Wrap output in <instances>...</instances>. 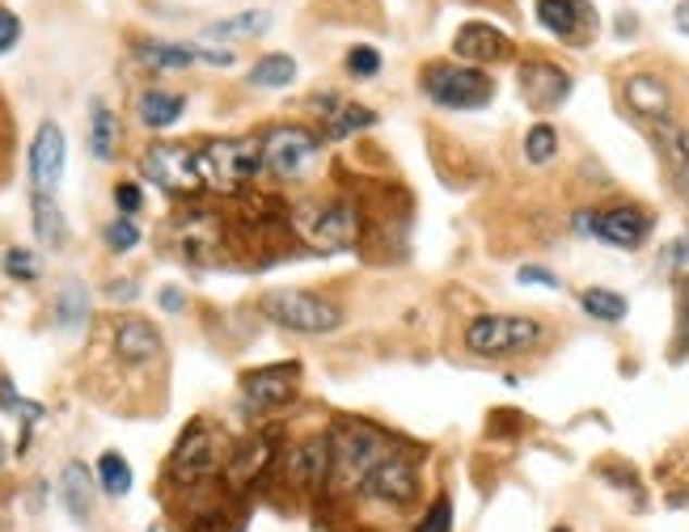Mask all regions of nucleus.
Instances as JSON below:
<instances>
[{"label":"nucleus","instance_id":"f257e3e1","mask_svg":"<svg viewBox=\"0 0 689 532\" xmlns=\"http://www.w3.org/2000/svg\"><path fill=\"white\" fill-rule=\"evenodd\" d=\"M199 156V178L208 190H221V194H233L241 190L250 178H259L267 165H263V144L259 140H208L195 149Z\"/></svg>","mask_w":689,"mask_h":532},{"label":"nucleus","instance_id":"f03ea898","mask_svg":"<svg viewBox=\"0 0 689 532\" xmlns=\"http://www.w3.org/2000/svg\"><path fill=\"white\" fill-rule=\"evenodd\" d=\"M419 85L444 111H483L496 98V80L474 64H427L419 73Z\"/></svg>","mask_w":689,"mask_h":532},{"label":"nucleus","instance_id":"7ed1b4c3","mask_svg":"<svg viewBox=\"0 0 689 532\" xmlns=\"http://www.w3.org/2000/svg\"><path fill=\"white\" fill-rule=\"evenodd\" d=\"M330 453H335V482L347 491H364L373 465L385 453H393V444L385 440L381 431L360 427V422H339L330 431Z\"/></svg>","mask_w":689,"mask_h":532},{"label":"nucleus","instance_id":"20e7f679","mask_svg":"<svg viewBox=\"0 0 689 532\" xmlns=\"http://www.w3.org/2000/svg\"><path fill=\"white\" fill-rule=\"evenodd\" d=\"M292 232L317 254H339L355 245L360 220H355L351 203H301L292 212Z\"/></svg>","mask_w":689,"mask_h":532},{"label":"nucleus","instance_id":"39448f33","mask_svg":"<svg viewBox=\"0 0 689 532\" xmlns=\"http://www.w3.org/2000/svg\"><path fill=\"white\" fill-rule=\"evenodd\" d=\"M263 317L292 334H330L343 326V308L317 292H271L263 296Z\"/></svg>","mask_w":689,"mask_h":532},{"label":"nucleus","instance_id":"423d86ee","mask_svg":"<svg viewBox=\"0 0 689 532\" xmlns=\"http://www.w3.org/2000/svg\"><path fill=\"white\" fill-rule=\"evenodd\" d=\"M541 321L516 317V313H483L465 326V346L474 355H516L541 342Z\"/></svg>","mask_w":689,"mask_h":532},{"label":"nucleus","instance_id":"0eeeda50","mask_svg":"<svg viewBox=\"0 0 689 532\" xmlns=\"http://www.w3.org/2000/svg\"><path fill=\"white\" fill-rule=\"evenodd\" d=\"M259 144H263V165L275 178H305L317 165L322 136H313L309 127H297V123H275L263 131Z\"/></svg>","mask_w":689,"mask_h":532},{"label":"nucleus","instance_id":"6e6552de","mask_svg":"<svg viewBox=\"0 0 689 532\" xmlns=\"http://www.w3.org/2000/svg\"><path fill=\"white\" fill-rule=\"evenodd\" d=\"M140 174L165 194H195L203 190L199 178V156L191 144H178V140H156L140 156Z\"/></svg>","mask_w":689,"mask_h":532},{"label":"nucleus","instance_id":"1a4fd4ad","mask_svg":"<svg viewBox=\"0 0 689 532\" xmlns=\"http://www.w3.org/2000/svg\"><path fill=\"white\" fill-rule=\"evenodd\" d=\"M579 232H592L601 237L605 245H617V250H639L651 237V212L635 207V203H617V207H605V212H579L575 216Z\"/></svg>","mask_w":689,"mask_h":532},{"label":"nucleus","instance_id":"9d476101","mask_svg":"<svg viewBox=\"0 0 689 532\" xmlns=\"http://www.w3.org/2000/svg\"><path fill=\"white\" fill-rule=\"evenodd\" d=\"M297 389H301V364L297 359L292 364H267V368H254V372L241 377V397L259 415L288 406L297 397Z\"/></svg>","mask_w":689,"mask_h":532},{"label":"nucleus","instance_id":"9b49d317","mask_svg":"<svg viewBox=\"0 0 689 532\" xmlns=\"http://www.w3.org/2000/svg\"><path fill=\"white\" fill-rule=\"evenodd\" d=\"M216 465H221V460H216V440H212L208 422L195 418L191 427L183 431L174 456H170V478L183 482V486H191V482H203L208 473H216Z\"/></svg>","mask_w":689,"mask_h":532},{"label":"nucleus","instance_id":"f8f14e48","mask_svg":"<svg viewBox=\"0 0 689 532\" xmlns=\"http://www.w3.org/2000/svg\"><path fill=\"white\" fill-rule=\"evenodd\" d=\"M453 55L474 64V68H487V64H503L516 55V42L503 35L491 22H461L458 35H453Z\"/></svg>","mask_w":689,"mask_h":532},{"label":"nucleus","instance_id":"ddd939ff","mask_svg":"<svg viewBox=\"0 0 689 532\" xmlns=\"http://www.w3.org/2000/svg\"><path fill=\"white\" fill-rule=\"evenodd\" d=\"M537 22L563 42H588L597 35V9L588 0H537Z\"/></svg>","mask_w":689,"mask_h":532},{"label":"nucleus","instance_id":"4468645a","mask_svg":"<svg viewBox=\"0 0 689 532\" xmlns=\"http://www.w3.org/2000/svg\"><path fill=\"white\" fill-rule=\"evenodd\" d=\"M335 478V453H330V435H309L288 456V482L301 491H322Z\"/></svg>","mask_w":689,"mask_h":532},{"label":"nucleus","instance_id":"2eb2a0df","mask_svg":"<svg viewBox=\"0 0 689 532\" xmlns=\"http://www.w3.org/2000/svg\"><path fill=\"white\" fill-rule=\"evenodd\" d=\"M521 93H525V102L537 106V111H554V106H563L567 93H572V73H563V68L550 64V60H525V64H521Z\"/></svg>","mask_w":689,"mask_h":532},{"label":"nucleus","instance_id":"dca6fc26","mask_svg":"<svg viewBox=\"0 0 689 532\" xmlns=\"http://www.w3.org/2000/svg\"><path fill=\"white\" fill-rule=\"evenodd\" d=\"M364 494H373L381 503H411L419 494V473H415V465L402 453H385L373 465V473L364 482Z\"/></svg>","mask_w":689,"mask_h":532},{"label":"nucleus","instance_id":"f3484780","mask_svg":"<svg viewBox=\"0 0 689 532\" xmlns=\"http://www.w3.org/2000/svg\"><path fill=\"white\" fill-rule=\"evenodd\" d=\"M64 156H68L64 131L55 123H42L35 144H30V182H35V190L55 194L60 178H64Z\"/></svg>","mask_w":689,"mask_h":532},{"label":"nucleus","instance_id":"a211bd4d","mask_svg":"<svg viewBox=\"0 0 689 532\" xmlns=\"http://www.w3.org/2000/svg\"><path fill=\"white\" fill-rule=\"evenodd\" d=\"M622 98H626V106L639 114V118H651V123H664V118L673 114V89H668L664 76H655V73L626 76Z\"/></svg>","mask_w":689,"mask_h":532},{"label":"nucleus","instance_id":"6ab92c4d","mask_svg":"<svg viewBox=\"0 0 689 532\" xmlns=\"http://www.w3.org/2000/svg\"><path fill=\"white\" fill-rule=\"evenodd\" d=\"M651 136H655V149H660V156H664L668 182H673L677 194L689 203V127L673 123V118H664V123H655V127H651Z\"/></svg>","mask_w":689,"mask_h":532},{"label":"nucleus","instance_id":"aec40b11","mask_svg":"<svg viewBox=\"0 0 689 532\" xmlns=\"http://www.w3.org/2000/svg\"><path fill=\"white\" fill-rule=\"evenodd\" d=\"M174 237H178V250H183V254L199 266L212 263V258H216V250H221V241H225L221 220H216V216H208V212H191L187 220H178V225H174Z\"/></svg>","mask_w":689,"mask_h":532},{"label":"nucleus","instance_id":"412c9836","mask_svg":"<svg viewBox=\"0 0 689 532\" xmlns=\"http://www.w3.org/2000/svg\"><path fill=\"white\" fill-rule=\"evenodd\" d=\"M115 355L123 364H131V368H145V364L161 359V334H156V326L140 321V317L115 321Z\"/></svg>","mask_w":689,"mask_h":532},{"label":"nucleus","instance_id":"4be33fe9","mask_svg":"<svg viewBox=\"0 0 689 532\" xmlns=\"http://www.w3.org/2000/svg\"><path fill=\"white\" fill-rule=\"evenodd\" d=\"M271 456H275L271 435H246V440L233 448L229 460H225V478H229L233 486H250L271 465Z\"/></svg>","mask_w":689,"mask_h":532},{"label":"nucleus","instance_id":"5701e85b","mask_svg":"<svg viewBox=\"0 0 689 532\" xmlns=\"http://www.w3.org/2000/svg\"><path fill=\"white\" fill-rule=\"evenodd\" d=\"M313 106H317V111H326V140H347V136H355V131H364V127H373V123H377V114L368 111V106H360V102H343V98H335V93L317 98Z\"/></svg>","mask_w":689,"mask_h":532},{"label":"nucleus","instance_id":"b1692460","mask_svg":"<svg viewBox=\"0 0 689 532\" xmlns=\"http://www.w3.org/2000/svg\"><path fill=\"white\" fill-rule=\"evenodd\" d=\"M187 111V98L183 93H174V89H145L140 98H136V114H140V123L145 127H153V131H165V127H174L178 118Z\"/></svg>","mask_w":689,"mask_h":532},{"label":"nucleus","instance_id":"393cba45","mask_svg":"<svg viewBox=\"0 0 689 532\" xmlns=\"http://www.w3.org/2000/svg\"><path fill=\"white\" fill-rule=\"evenodd\" d=\"M30 216H35V232H39L42 245H64L68 241V225H64V212H60V203H55V194H47V190H35L30 194Z\"/></svg>","mask_w":689,"mask_h":532},{"label":"nucleus","instance_id":"a878e982","mask_svg":"<svg viewBox=\"0 0 689 532\" xmlns=\"http://www.w3.org/2000/svg\"><path fill=\"white\" fill-rule=\"evenodd\" d=\"M136 55H140L149 68H191L195 60H199L195 42H161V38L136 42Z\"/></svg>","mask_w":689,"mask_h":532},{"label":"nucleus","instance_id":"bb28decb","mask_svg":"<svg viewBox=\"0 0 689 532\" xmlns=\"http://www.w3.org/2000/svg\"><path fill=\"white\" fill-rule=\"evenodd\" d=\"M60 494H64V507H68V516L85 524L89 520V507H93V482H89V469L85 465H68L64 469V478H60Z\"/></svg>","mask_w":689,"mask_h":532},{"label":"nucleus","instance_id":"cd10ccee","mask_svg":"<svg viewBox=\"0 0 689 532\" xmlns=\"http://www.w3.org/2000/svg\"><path fill=\"white\" fill-rule=\"evenodd\" d=\"M118 149V118L107 102H93L89 106V152L98 161H115Z\"/></svg>","mask_w":689,"mask_h":532},{"label":"nucleus","instance_id":"c85d7f7f","mask_svg":"<svg viewBox=\"0 0 689 532\" xmlns=\"http://www.w3.org/2000/svg\"><path fill=\"white\" fill-rule=\"evenodd\" d=\"M85 317H89V292H85V283L68 279L60 288V296H55V326L60 330H80Z\"/></svg>","mask_w":689,"mask_h":532},{"label":"nucleus","instance_id":"c756f323","mask_svg":"<svg viewBox=\"0 0 689 532\" xmlns=\"http://www.w3.org/2000/svg\"><path fill=\"white\" fill-rule=\"evenodd\" d=\"M271 26V13L267 9H246V13H233L225 22L208 26L203 38H259Z\"/></svg>","mask_w":689,"mask_h":532},{"label":"nucleus","instance_id":"7c9ffc66","mask_svg":"<svg viewBox=\"0 0 689 532\" xmlns=\"http://www.w3.org/2000/svg\"><path fill=\"white\" fill-rule=\"evenodd\" d=\"M292 80H297V60L284 51H271L250 68V85H259V89H284Z\"/></svg>","mask_w":689,"mask_h":532},{"label":"nucleus","instance_id":"2f4dec72","mask_svg":"<svg viewBox=\"0 0 689 532\" xmlns=\"http://www.w3.org/2000/svg\"><path fill=\"white\" fill-rule=\"evenodd\" d=\"M579 304H584V313L597 317V321H622V317L630 313L626 296L613 292V288H588V292H579Z\"/></svg>","mask_w":689,"mask_h":532},{"label":"nucleus","instance_id":"473e14b6","mask_svg":"<svg viewBox=\"0 0 689 532\" xmlns=\"http://www.w3.org/2000/svg\"><path fill=\"white\" fill-rule=\"evenodd\" d=\"M98 482H102V491L111 494V498H123V494L131 491V465H127V456L102 453V460H98Z\"/></svg>","mask_w":689,"mask_h":532},{"label":"nucleus","instance_id":"72a5a7b5","mask_svg":"<svg viewBox=\"0 0 689 532\" xmlns=\"http://www.w3.org/2000/svg\"><path fill=\"white\" fill-rule=\"evenodd\" d=\"M559 152V131L550 123H534L529 136H525V161L529 165H550Z\"/></svg>","mask_w":689,"mask_h":532},{"label":"nucleus","instance_id":"f704fd0d","mask_svg":"<svg viewBox=\"0 0 689 532\" xmlns=\"http://www.w3.org/2000/svg\"><path fill=\"white\" fill-rule=\"evenodd\" d=\"M4 270L13 275V279H22V283H30V279H39L42 275V263L35 250H22V245H13V250H4Z\"/></svg>","mask_w":689,"mask_h":532},{"label":"nucleus","instance_id":"c9c22d12","mask_svg":"<svg viewBox=\"0 0 689 532\" xmlns=\"http://www.w3.org/2000/svg\"><path fill=\"white\" fill-rule=\"evenodd\" d=\"M347 73L351 76H360V80H368V76H377L381 73V51L377 47H351L347 51Z\"/></svg>","mask_w":689,"mask_h":532},{"label":"nucleus","instance_id":"e433bc0d","mask_svg":"<svg viewBox=\"0 0 689 532\" xmlns=\"http://www.w3.org/2000/svg\"><path fill=\"white\" fill-rule=\"evenodd\" d=\"M102 237H107V245H111L115 254H127V250H136V245H140V228L131 225L127 216L111 220V225L102 228Z\"/></svg>","mask_w":689,"mask_h":532},{"label":"nucleus","instance_id":"4c0bfd02","mask_svg":"<svg viewBox=\"0 0 689 532\" xmlns=\"http://www.w3.org/2000/svg\"><path fill=\"white\" fill-rule=\"evenodd\" d=\"M449 529H453V507H449V498H436L427 507V516L419 520V532H449Z\"/></svg>","mask_w":689,"mask_h":532},{"label":"nucleus","instance_id":"58836bf2","mask_svg":"<svg viewBox=\"0 0 689 532\" xmlns=\"http://www.w3.org/2000/svg\"><path fill=\"white\" fill-rule=\"evenodd\" d=\"M677 330H681V342L673 346V355H686L689 351V275L677 283Z\"/></svg>","mask_w":689,"mask_h":532},{"label":"nucleus","instance_id":"ea45409f","mask_svg":"<svg viewBox=\"0 0 689 532\" xmlns=\"http://www.w3.org/2000/svg\"><path fill=\"white\" fill-rule=\"evenodd\" d=\"M17 38H22V17H17L13 9H4V4H0V55H4V51H13V47H17Z\"/></svg>","mask_w":689,"mask_h":532},{"label":"nucleus","instance_id":"a19ab883","mask_svg":"<svg viewBox=\"0 0 689 532\" xmlns=\"http://www.w3.org/2000/svg\"><path fill=\"white\" fill-rule=\"evenodd\" d=\"M140 203H145V199H140V187H136V182H118L115 207L123 212V216H136V212H140Z\"/></svg>","mask_w":689,"mask_h":532},{"label":"nucleus","instance_id":"79ce46f5","mask_svg":"<svg viewBox=\"0 0 689 532\" xmlns=\"http://www.w3.org/2000/svg\"><path fill=\"white\" fill-rule=\"evenodd\" d=\"M516 279H521V283H541V288H559V275L546 270V266H521Z\"/></svg>","mask_w":689,"mask_h":532},{"label":"nucleus","instance_id":"37998d69","mask_svg":"<svg viewBox=\"0 0 689 532\" xmlns=\"http://www.w3.org/2000/svg\"><path fill=\"white\" fill-rule=\"evenodd\" d=\"M664 266H668V270H681V266H689V237H677V241L664 250Z\"/></svg>","mask_w":689,"mask_h":532},{"label":"nucleus","instance_id":"c03bdc74","mask_svg":"<svg viewBox=\"0 0 689 532\" xmlns=\"http://www.w3.org/2000/svg\"><path fill=\"white\" fill-rule=\"evenodd\" d=\"M111 296H115V301H136V279H115V283H111Z\"/></svg>","mask_w":689,"mask_h":532},{"label":"nucleus","instance_id":"a18cd8bd","mask_svg":"<svg viewBox=\"0 0 689 532\" xmlns=\"http://www.w3.org/2000/svg\"><path fill=\"white\" fill-rule=\"evenodd\" d=\"M183 292H178V288H161V308H165V313H178V308H183Z\"/></svg>","mask_w":689,"mask_h":532},{"label":"nucleus","instance_id":"49530a36","mask_svg":"<svg viewBox=\"0 0 689 532\" xmlns=\"http://www.w3.org/2000/svg\"><path fill=\"white\" fill-rule=\"evenodd\" d=\"M673 22H677V30H681V35H689V0L677 4V17H673Z\"/></svg>","mask_w":689,"mask_h":532},{"label":"nucleus","instance_id":"de8ad7c7","mask_svg":"<svg viewBox=\"0 0 689 532\" xmlns=\"http://www.w3.org/2000/svg\"><path fill=\"white\" fill-rule=\"evenodd\" d=\"M0 460H4V440H0Z\"/></svg>","mask_w":689,"mask_h":532},{"label":"nucleus","instance_id":"09e8293b","mask_svg":"<svg viewBox=\"0 0 689 532\" xmlns=\"http://www.w3.org/2000/svg\"><path fill=\"white\" fill-rule=\"evenodd\" d=\"M554 532H572V529H554Z\"/></svg>","mask_w":689,"mask_h":532}]
</instances>
